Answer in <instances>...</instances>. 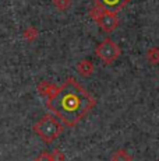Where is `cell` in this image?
Returning a JSON list of instances; mask_svg holds the SVG:
<instances>
[{
	"label": "cell",
	"instance_id": "obj_2",
	"mask_svg": "<svg viewBox=\"0 0 159 161\" xmlns=\"http://www.w3.org/2000/svg\"><path fill=\"white\" fill-rule=\"evenodd\" d=\"M63 123L53 115H44L33 125V132L46 144H50L63 133Z\"/></svg>",
	"mask_w": 159,
	"mask_h": 161
},
{
	"label": "cell",
	"instance_id": "obj_6",
	"mask_svg": "<svg viewBox=\"0 0 159 161\" xmlns=\"http://www.w3.org/2000/svg\"><path fill=\"white\" fill-rule=\"evenodd\" d=\"M77 72H78V74H81L82 77H90L95 72V66H94V63L91 60L85 59V60H81L77 63Z\"/></svg>",
	"mask_w": 159,
	"mask_h": 161
},
{
	"label": "cell",
	"instance_id": "obj_1",
	"mask_svg": "<svg viewBox=\"0 0 159 161\" xmlns=\"http://www.w3.org/2000/svg\"><path fill=\"white\" fill-rule=\"evenodd\" d=\"M96 101L73 77H69L46 100V107L67 128H74L94 107Z\"/></svg>",
	"mask_w": 159,
	"mask_h": 161
},
{
	"label": "cell",
	"instance_id": "obj_13",
	"mask_svg": "<svg viewBox=\"0 0 159 161\" xmlns=\"http://www.w3.org/2000/svg\"><path fill=\"white\" fill-rule=\"evenodd\" d=\"M33 161H53V158H52L50 153H48V151H44V153H41L38 157H36Z\"/></svg>",
	"mask_w": 159,
	"mask_h": 161
},
{
	"label": "cell",
	"instance_id": "obj_9",
	"mask_svg": "<svg viewBox=\"0 0 159 161\" xmlns=\"http://www.w3.org/2000/svg\"><path fill=\"white\" fill-rule=\"evenodd\" d=\"M112 161H133V157L126 150H117L116 153H113Z\"/></svg>",
	"mask_w": 159,
	"mask_h": 161
},
{
	"label": "cell",
	"instance_id": "obj_11",
	"mask_svg": "<svg viewBox=\"0 0 159 161\" xmlns=\"http://www.w3.org/2000/svg\"><path fill=\"white\" fill-rule=\"evenodd\" d=\"M52 3L59 11H67L71 6V0H52Z\"/></svg>",
	"mask_w": 159,
	"mask_h": 161
},
{
	"label": "cell",
	"instance_id": "obj_12",
	"mask_svg": "<svg viewBox=\"0 0 159 161\" xmlns=\"http://www.w3.org/2000/svg\"><path fill=\"white\" fill-rule=\"evenodd\" d=\"M50 156H52V158H53V161H64V154L59 150V148L52 151Z\"/></svg>",
	"mask_w": 159,
	"mask_h": 161
},
{
	"label": "cell",
	"instance_id": "obj_7",
	"mask_svg": "<svg viewBox=\"0 0 159 161\" xmlns=\"http://www.w3.org/2000/svg\"><path fill=\"white\" fill-rule=\"evenodd\" d=\"M57 86L56 84H52V83H48V81H41L38 84V91L41 95H44L45 98H50L52 95H54V92L57 91Z\"/></svg>",
	"mask_w": 159,
	"mask_h": 161
},
{
	"label": "cell",
	"instance_id": "obj_4",
	"mask_svg": "<svg viewBox=\"0 0 159 161\" xmlns=\"http://www.w3.org/2000/svg\"><path fill=\"white\" fill-rule=\"evenodd\" d=\"M95 55L103 63L112 64L119 59V56L121 55V51H120V46L116 44L115 41H112L110 38H106L100 44L96 45Z\"/></svg>",
	"mask_w": 159,
	"mask_h": 161
},
{
	"label": "cell",
	"instance_id": "obj_8",
	"mask_svg": "<svg viewBox=\"0 0 159 161\" xmlns=\"http://www.w3.org/2000/svg\"><path fill=\"white\" fill-rule=\"evenodd\" d=\"M146 60L152 64L159 63V48H151L146 51Z\"/></svg>",
	"mask_w": 159,
	"mask_h": 161
},
{
	"label": "cell",
	"instance_id": "obj_3",
	"mask_svg": "<svg viewBox=\"0 0 159 161\" xmlns=\"http://www.w3.org/2000/svg\"><path fill=\"white\" fill-rule=\"evenodd\" d=\"M90 17L99 25V28L103 32H113L119 27V17L116 13L106 11L103 8L94 4V7L90 10Z\"/></svg>",
	"mask_w": 159,
	"mask_h": 161
},
{
	"label": "cell",
	"instance_id": "obj_5",
	"mask_svg": "<svg viewBox=\"0 0 159 161\" xmlns=\"http://www.w3.org/2000/svg\"><path fill=\"white\" fill-rule=\"evenodd\" d=\"M92 3L106 11L117 13L123 7H126L128 3H130V0H92Z\"/></svg>",
	"mask_w": 159,
	"mask_h": 161
},
{
	"label": "cell",
	"instance_id": "obj_10",
	"mask_svg": "<svg viewBox=\"0 0 159 161\" xmlns=\"http://www.w3.org/2000/svg\"><path fill=\"white\" fill-rule=\"evenodd\" d=\"M38 35H39V32H38V30H36L35 27H28V28L24 31V34H23L24 38H25L27 41H29V42L35 41V39L38 38Z\"/></svg>",
	"mask_w": 159,
	"mask_h": 161
}]
</instances>
